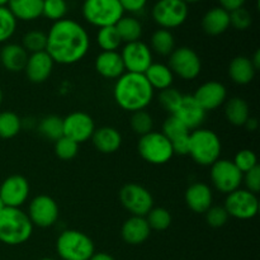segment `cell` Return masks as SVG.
I'll list each match as a JSON object with an SVG mask.
<instances>
[{"mask_svg": "<svg viewBox=\"0 0 260 260\" xmlns=\"http://www.w3.org/2000/svg\"><path fill=\"white\" fill-rule=\"evenodd\" d=\"M183 2L185 3V4H193V3H197V2H200V0H183Z\"/></svg>", "mask_w": 260, "mask_h": 260, "instance_id": "53", "label": "cell"}, {"mask_svg": "<svg viewBox=\"0 0 260 260\" xmlns=\"http://www.w3.org/2000/svg\"><path fill=\"white\" fill-rule=\"evenodd\" d=\"M151 50L160 56H170V53L175 50L173 33L162 28L155 30L151 36Z\"/></svg>", "mask_w": 260, "mask_h": 260, "instance_id": "31", "label": "cell"}, {"mask_svg": "<svg viewBox=\"0 0 260 260\" xmlns=\"http://www.w3.org/2000/svg\"><path fill=\"white\" fill-rule=\"evenodd\" d=\"M131 127L135 134L144 136V135H147L149 132L152 131L154 119L145 111L135 112L131 117Z\"/></svg>", "mask_w": 260, "mask_h": 260, "instance_id": "40", "label": "cell"}, {"mask_svg": "<svg viewBox=\"0 0 260 260\" xmlns=\"http://www.w3.org/2000/svg\"><path fill=\"white\" fill-rule=\"evenodd\" d=\"M96 42L102 51H117L122 45L121 37L114 25L99 28L96 33Z\"/></svg>", "mask_w": 260, "mask_h": 260, "instance_id": "34", "label": "cell"}, {"mask_svg": "<svg viewBox=\"0 0 260 260\" xmlns=\"http://www.w3.org/2000/svg\"><path fill=\"white\" fill-rule=\"evenodd\" d=\"M243 173L236 168L234 161L228 159H218L211 165V180L217 190L230 194L239 189L243 183Z\"/></svg>", "mask_w": 260, "mask_h": 260, "instance_id": "9", "label": "cell"}, {"mask_svg": "<svg viewBox=\"0 0 260 260\" xmlns=\"http://www.w3.org/2000/svg\"><path fill=\"white\" fill-rule=\"evenodd\" d=\"M119 201L132 216L140 217H145L154 206L151 193L145 187L135 183H129L122 188L119 192Z\"/></svg>", "mask_w": 260, "mask_h": 260, "instance_id": "11", "label": "cell"}, {"mask_svg": "<svg viewBox=\"0 0 260 260\" xmlns=\"http://www.w3.org/2000/svg\"><path fill=\"white\" fill-rule=\"evenodd\" d=\"M89 260H116V259L107 253H94Z\"/></svg>", "mask_w": 260, "mask_h": 260, "instance_id": "51", "label": "cell"}, {"mask_svg": "<svg viewBox=\"0 0 260 260\" xmlns=\"http://www.w3.org/2000/svg\"><path fill=\"white\" fill-rule=\"evenodd\" d=\"M124 12L140 13L147 4V0H119Z\"/></svg>", "mask_w": 260, "mask_h": 260, "instance_id": "48", "label": "cell"}, {"mask_svg": "<svg viewBox=\"0 0 260 260\" xmlns=\"http://www.w3.org/2000/svg\"><path fill=\"white\" fill-rule=\"evenodd\" d=\"M144 75L154 90L155 89L164 90V89L170 88L174 81V74L165 63L152 62L150 68L145 71Z\"/></svg>", "mask_w": 260, "mask_h": 260, "instance_id": "28", "label": "cell"}, {"mask_svg": "<svg viewBox=\"0 0 260 260\" xmlns=\"http://www.w3.org/2000/svg\"><path fill=\"white\" fill-rule=\"evenodd\" d=\"M22 128V119L10 111L0 112V139H13Z\"/></svg>", "mask_w": 260, "mask_h": 260, "instance_id": "33", "label": "cell"}, {"mask_svg": "<svg viewBox=\"0 0 260 260\" xmlns=\"http://www.w3.org/2000/svg\"><path fill=\"white\" fill-rule=\"evenodd\" d=\"M95 70L106 79H118L126 71L121 53L117 51H102L95 58Z\"/></svg>", "mask_w": 260, "mask_h": 260, "instance_id": "21", "label": "cell"}, {"mask_svg": "<svg viewBox=\"0 0 260 260\" xmlns=\"http://www.w3.org/2000/svg\"><path fill=\"white\" fill-rule=\"evenodd\" d=\"M188 5L183 0H157L152 8V19L162 29L180 27L187 20Z\"/></svg>", "mask_w": 260, "mask_h": 260, "instance_id": "8", "label": "cell"}, {"mask_svg": "<svg viewBox=\"0 0 260 260\" xmlns=\"http://www.w3.org/2000/svg\"><path fill=\"white\" fill-rule=\"evenodd\" d=\"M243 180L246 185V189L249 192L254 193H259L260 190V168L255 167L253 168L251 170L245 173V175H243Z\"/></svg>", "mask_w": 260, "mask_h": 260, "instance_id": "46", "label": "cell"}, {"mask_svg": "<svg viewBox=\"0 0 260 260\" xmlns=\"http://www.w3.org/2000/svg\"><path fill=\"white\" fill-rule=\"evenodd\" d=\"M41 260H55V259H51V258H43V259H41Z\"/></svg>", "mask_w": 260, "mask_h": 260, "instance_id": "57", "label": "cell"}, {"mask_svg": "<svg viewBox=\"0 0 260 260\" xmlns=\"http://www.w3.org/2000/svg\"><path fill=\"white\" fill-rule=\"evenodd\" d=\"M244 126L248 128V131L253 132L258 128V121H256V118H254V117H249V119L245 122V124H244Z\"/></svg>", "mask_w": 260, "mask_h": 260, "instance_id": "50", "label": "cell"}, {"mask_svg": "<svg viewBox=\"0 0 260 260\" xmlns=\"http://www.w3.org/2000/svg\"><path fill=\"white\" fill-rule=\"evenodd\" d=\"M29 55L22 45L8 43L0 51V63L10 73L24 70Z\"/></svg>", "mask_w": 260, "mask_h": 260, "instance_id": "23", "label": "cell"}, {"mask_svg": "<svg viewBox=\"0 0 260 260\" xmlns=\"http://www.w3.org/2000/svg\"><path fill=\"white\" fill-rule=\"evenodd\" d=\"M229 13H230V25H233L236 29L245 30L253 23V17H251L250 12L244 7Z\"/></svg>", "mask_w": 260, "mask_h": 260, "instance_id": "43", "label": "cell"}, {"mask_svg": "<svg viewBox=\"0 0 260 260\" xmlns=\"http://www.w3.org/2000/svg\"><path fill=\"white\" fill-rule=\"evenodd\" d=\"M4 208H5V206H4V203H3L2 198H0V212H2V211L4 210Z\"/></svg>", "mask_w": 260, "mask_h": 260, "instance_id": "55", "label": "cell"}, {"mask_svg": "<svg viewBox=\"0 0 260 260\" xmlns=\"http://www.w3.org/2000/svg\"><path fill=\"white\" fill-rule=\"evenodd\" d=\"M169 69L183 80H193L202 69V62L194 50L189 47L175 48L169 56Z\"/></svg>", "mask_w": 260, "mask_h": 260, "instance_id": "10", "label": "cell"}, {"mask_svg": "<svg viewBox=\"0 0 260 260\" xmlns=\"http://www.w3.org/2000/svg\"><path fill=\"white\" fill-rule=\"evenodd\" d=\"M234 164L236 165V168H238L243 174H245L246 172L251 170L253 168L258 167V159H256L255 152L251 151V150L249 149H244L240 150V151L235 155Z\"/></svg>", "mask_w": 260, "mask_h": 260, "instance_id": "42", "label": "cell"}, {"mask_svg": "<svg viewBox=\"0 0 260 260\" xmlns=\"http://www.w3.org/2000/svg\"><path fill=\"white\" fill-rule=\"evenodd\" d=\"M225 116L226 119L234 126H244L250 117L249 104L239 96L229 99L225 106Z\"/></svg>", "mask_w": 260, "mask_h": 260, "instance_id": "29", "label": "cell"}, {"mask_svg": "<svg viewBox=\"0 0 260 260\" xmlns=\"http://www.w3.org/2000/svg\"><path fill=\"white\" fill-rule=\"evenodd\" d=\"M230 27V13L221 7L208 10L202 19V28L207 35L218 36Z\"/></svg>", "mask_w": 260, "mask_h": 260, "instance_id": "25", "label": "cell"}, {"mask_svg": "<svg viewBox=\"0 0 260 260\" xmlns=\"http://www.w3.org/2000/svg\"><path fill=\"white\" fill-rule=\"evenodd\" d=\"M27 215L33 226L50 228L58 218V206L50 196H37L30 201Z\"/></svg>", "mask_w": 260, "mask_h": 260, "instance_id": "13", "label": "cell"}, {"mask_svg": "<svg viewBox=\"0 0 260 260\" xmlns=\"http://www.w3.org/2000/svg\"><path fill=\"white\" fill-rule=\"evenodd\" d=\"M118 32L121 41L124 43H131L140 41L142 36V24L135 17H122L114 25Z\"/></svg>", "mask_w": 260, "mask_h": 260, "instance_id": "30", "label": "cell"}, {"mask_svg": "<svg viewBox=\"0 0 260 260\" xmlns=\"http://www.w3.org/2000/svg\"><path fill=\"white\" fill-rule=\"evenodd\" d=\"M46 45H47V35L42 30L33 29L23 36L22 46L27 52H42V51H46Z\"/></svg>", "mask_w": 260, "mask_h": 260, "instance_id": "35", "label": "cell"}, {"mask_svg": "<svg viewBox=\"0 0 260 260\" xmlns=\"http://www.w3.org/2000/svg\"><path fill=\"white\" fill-rule=\"evenodd\" d=\"M81 12L86 22L98 28L116 25L124 14L119 0H84Z\"/></svg>", "mask_w": 260, "mask_h": 260, "instance_id": "6", "label": "cell"}, {"mask_svg": "<svg viewBox=\"0 0 260 260\" xmlns=\"http://www.w3.org/2000/svg\"><path fill=\"white\" fill-rule=\"evenodd\" d=\"M91 140L95 149L103 154H113L122 145L121 134L116 128L108 126L95 128Z\"/></svg>", "mask_w": 260, "mask_h": 260, "instance_id": "24", "label": "cell"}, {"mask_svg": "<svg viewBox=\"0 0 260 260\" xmlns=\"http://www.w3.org/2000/svg\"><path fill=\"white\" fill-rule=\"evenodd\" d=\"M9 3V0H0V7H5Z\"/></svg>", "mask_w": 260, "mask_h": 260, "instance_id": "54", "label": "cell"}, {"mask_svg": "<svg viewBox=\"0 0 260 260\" xmlns=\"http://www.w3.org/2000/svg\"><path fill=\"white\" fill-rule=\"evenodd\" d=\"M68 13V3L66 0H43L42 15L47 19L57 22L65 18Z\"/></svg>", "mask_w": 260, "mask_h": 260, "instance_id": "39", "label": "cell"}, {"mask_svg": "<svg viewBox=\"0 0 260 260\" xmlns=\"http://www.w3.org/2000/svg\"><path fill=\"white\" fill-rule=\"evenodd\" d=\"M182 96L183 94L180 93L178 89L170 86V88L164 89V90L160 91L159 101L160 104L162 106V108H165L168 112L172 113V112L174 111L175 107H177V104L179 103L180 99H182Z\"/></svg>", "mask_w": 260, "mask_h": 260, "instance_id": "44", "label": "cell"}, {"mask_svg": "<svg viewBox=\"0 0 260 260\" xmlns=\"http://www.w3.org/2000/svg\"><path fill=\"white\" fill-rule=\"evenodd\" d=\"M53 63L55 62L46 51L30 53L24 68L25 75L29 79V81L35 84L45 83L52 74Z\"/></svg>", "mask_w": 260, "mask_h": 260, "instance_id": "19", "label": "cell"}, {"mask_svg": "<svg viewBox=\"0 0 260 260\" xmlns=\"http://www.w3.org/2000/svg\"><path fill=\"white\" fill-rule=\"evenodd\" d=\"M192 96L206 112H208L218 108L225 103L228 98V90L225 85L218 81H207L202 84Z\"/></svg>", "mask_w": 260, "mask_h": 260, "instance_id": "18", "label": "cell"}, {"mask_svg": "<svg viewBox=\"0 0 260 260\" xmlns=\"http://www.w3.org/2000/svg\"><path fill=\"white\" fill-rule=\"evenodd\" d=\"M90 47L88 32L80 23L73 19L57 20L47 33L46 52L53 62L73 65L85 57Z\"/></svg>", "mask_w": 260, "mask_h": 260, "instance_id": "1", "label": "cell"}, {"mask_svg": "<svg viewBox=\"0 0 260 260\" xmlns=\"http://www.w3.org/2000/svg\"><path fill=\"white\" fill-rule=\"evenodd\" d=\"M2 102H3V91L2 89H0V104H2Z\"/></svg>", "mask_w": 260, "mask_h": 260, "instance_id": "56", "label": "cell"}, {"mask_svg": "<svg viewBox=\"0 0 260 260\" xmlns=\"http://www.w3.org/2000/svg\"><path fill=\"white\" fill-rule=\"evenodd\" d=\"M185 203L194 213H206L212 207L213 194L211 188L205 183H193L185 190Z\"/></svg>", "mask_w": 260, "mask_h": 260, "instance_id": "20", "label": "cell"}, {"mask_svg": "<svg viewBox=\"0 0 260 260\" xmlns=\"http://www.w3.org/2000/svg\"><path fill=\"white\" fill-rule=\"evenodd\" d=\"M193 160L202 167H211L220 159V137L211 129L197 128L189 134V151Z\"/></svg>", "mask_w": 260, "mask_h": 260, "instance_id": "4", "label": "cell"}, {"mask_svg": "<svg viewBox=\"0 0 260 260\" xmlns=\"http://www.w3.org/2000/svg\"><path fill=\"white\" fill-rule=\"evenodd\" d=\"M33 233L29 217L20 208L5 207L0 212V241L15 246L27 243Z\"/></svg>", "mask_w": 260, "mask_h": 260, "instance_id": "3", "label": "cell"}, {"mask_svg": "<svg viewBox=\"0 0 260 260\" xmlns=\"http://www.w3.org/2000/svg\"><path fill=\"white\" fill-rule=\"evenodd\" d=\"M38 131L46 139L57 141L63 136V118L58 116H47L41 119Z\"/></svg>", "mask_w": 260, "mask_h": 260, "instance_id": "32", "label": "cell"}, {"mask_svg": "<svg viewBox=\"0 0 260 260\" xmlns=\"http://www.w3.org/2000/svg\"><path fill=\"white\" fill-rule=\"evenodd\" d=\"M172 114L184 123L189 131L200 128L206 119V111L192 95H183Z\"/></svg>", "mask_w": 260, "mask_h": 260, "instance_id": "17", "label": "cell"}, {"mask_svg": "<svg viewBox=\"0 0 260 260\" xmlns=\"http://www.w3.org/2000/svg\"><path fill=\"white\" fill-rule=\"evenodd\" d=\"M229 220V213L225 210V207H220V206H215V207H210L206 211V221L211 228H222L226 225Z\"/></svg>", "mask_w": 260, "mask_h": 260, "instance_id": "45", "label": "cell"}, {"mask_svg": "<svg viewBox=\"0 0 260 260\" xmlns=\"http://www.w3.org/2000/svg\"><path fill=\"white\" fill-rule=\"evenodd\" d=\"M174 155H188L189 151V135L170 141Z\"/></svg>", "mask_w": 260, "mask_h": 260, "instance_id": "47", "label": "cell"}, {"mask_svg": "<svg viewBox=\"0 0 260 260\" xmlns=\"http://www.w3.org/2000/svg\"><path fill=\"white\" fill-rule=\"evenodd\" d=\"M121 57L127 73L145 74L152 63L151 48L141 41L126 43L121 52Z\"/></svg>", "mask_w": 260, "mask_h": 260, "instance_id": "14", "label": "cell"}, {"mask_svg": "<svg viewBox=\"0 0 260 260\" xmlns=\"http://www.w3.org/2000/svg\"><path fill=\"white\" fill-rule=\"evenodd\" d=\"M251 60V63H253V66L255 68V70H258L260 68V51H255V53H254L253 58H250Z\"/></svg>", "mask_w": 260, "mask_h": 260, "instance_id": "52", "label": "cell"}, {"mask_svg": "<svg viewBox=\"0 0 260 260\" xmlns=\"http://www.w3.org/2000/svg\"><path fill=\"white\" fill-rule=\"evenodd\" d=\"M137 149L145 161L154 165L167 164L174 155L172 144L161 132L151 131L141 136Z\"/></svg>", "mask_w": 260, "mask_h": 260, "instance_id": "7", "label": "cell"}, {"mask_svg": "<svg viewBox=\"0 0 260 260\" xmlns=\"http://www.w3.org/2000/svg\"><path fill=\"white\" fill-rule=\"evenodd\" d=\"M43 0H9L8 9L15 19L30 22L42 15Z\"/></svg>", "mask_w": 260, "mask_h": 260, "instance_id": "26", "label": "cell"}, {"mask_svg": "<svg viewBox=\"0 0 260 260\" xmlns=\"http://www.w3.org/2000/svg\"><path fill=\"white\" fill-rule=\"evenodd\" d=\"M116 103L124 111H144L154 98V89L144 74L124 73L116 81L113 89Z\"/></svg>", "mask_w": 260, "mask_h": 260, "instance_id": "2", "label": "cell"}, {"mask_svg": "<svg viewBox=\"0 0 260 260\" xmlns=\"http://www.w3.org/2000/svg\"><path fill=\"white\" fill-rule=\"evenodd\" d=\"M161 134L164 135L169 141H173V140H177L179 139V137L187 136V135L190 134V131L185 127L184 123H182V122L177 118V117L170 114V117H168L164 121V123H162Z\"/></svg>", "mask_w": 260, "mask_h": 260, "instance_id": "37", "label": "cell"}, {"mask_svg": "<svg viewBox=\"0 0 260 260\" xmlns=\"http://www.w3.org/2000/svg\"><path fill=\"white\" fill-rule=\"evenodd\" d=\"M255 68L251 63V60L245 56H238L234 58L229 66V75L231 80L238 85H246L251 83L255 76Z\"/></svg>", "mask_w": 260, "mask_h": 260, "instance_id": "27", "label": "cell"}, {"mask_svg": "<svg viewBox=\"0 0 260 260\" xmlns=\"http://www.w3.org/2000/svg\"><path fill=\"white\" fill-rule=\"evenodd\" d=\"M29 196V183L22 175H10L0 185V198L5 207L19 208Z\"/></svg>", "mask_w": 260, "mask_h": 260, "instance_id": "16", "label": "cell"}, {"mask_svg": "<svg viewBox=\"0 0 260 260\" xmlns=\"http://www.w3.org/2000/svg\"><path fill=\"white\" fill-rule=\"evenodd\" d=\"M56 250L62 260H89L95 251L91 239L78 230H65L58 235Z\"/></svg>", "mask_w": 260, "mask_h": 260, "instance_id": "5", "label": "cell"}, {"mask_svg": "<svg viewBox=\"0 0 260 260\" xmlns=\"http://www.w3.org/2000/svg\"><path fill=\"white\" fill-rule=\"evenodd\" d=\"M151 229L147 223L146 218L140 216H132L124 221L122 225V239L129 245H140L149 239Z\"/></svg>", "mask_w": 260, "mask_h": 260, "instance_id": "22", "label": "cell"}, {"mask_svg": "<svg viewBox=\"0 0 260 260\" xmlns=\"http://www.w3.org/2000/svg\"><path fill=\"white\" fill-rule=\"evenodd\" d=\"M218 3L221 4V8H223L228 12H233L239 8H243L246 0H218Z\"/></svg>", "mask_w": 260, "mask_h": 260, "instance_id": "49", "label": "cell"}, {"mask_svg": "<svg viewBox=\"0 0 260 260\" xmlns=\"http://www.w3.org/2000/svg\"><path fill=\"white\" fill-rule=\"evenodd\" d=\"M146 216V221L151 230L164 231L172 225V215L162 207H152Z\"/></svg>", "mask_w": 260, "mask_h": 260, "instance_id": "36", "label": "cell"}, {"mask_svg": "<svg viewBox=\"0 0 260 260\" xmlns=\"http://www.w3.org/2000/svg\"><path fill=\"white\" fill-rule=\"evenodd\" d=\"M79 144L69 137L62 136L55 142V152L61 160H71L78 155Z\"/></svg>", "mask_w": 260, "mask_h": 260, "instance_id": "41", "label": "cell"}, {"mask_svg": "<svg viewBox=\"0 0 260 260\" xmlns=\"http://www.w3.org/2000/svg\"><path fill=\"white\" fill-rule=\"evenodd\" d=\"M225 210L229 216L238 220H250L255 217L259 211V201L256 194L248 189H236L228 194L225 202Z\"/></svg>", "mask_w": 260, "mask_h": 260, "instance_id": "12", "label": "cell"}, {"mask_svg": "<svg viewBox=\"0 0 260 260\" xmlns=\"http://www.w3.org/2000/svg\"><path fill=\"white\" fill-rule=\"evenodd\" d=\"M17 29V19L7 7H0V43L7 42Z\"/></svg>", "mask_w": 260, "mask_h": 260, "instance_id": "38", "label": "cell"}, {"mask_svg": "<svg viewBox=\"0 0 260 260\" xmlns=\"http://www.w3.org/2000/svg\"><path fill=\"white\" fill-rule=\"evenodd\" d=\"M95 124L93 118L84 112H74L63 118V136L69 137L76 144H83L91 139Z\"/></svg>", "mask_w": 260, "mask_h": 260, "instance_id": "15", "label": "cell"}]
</instances>
